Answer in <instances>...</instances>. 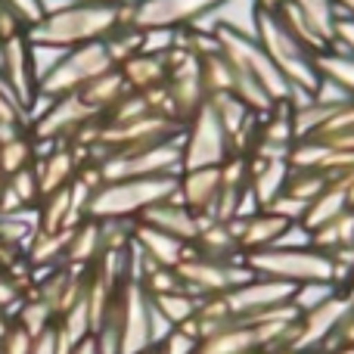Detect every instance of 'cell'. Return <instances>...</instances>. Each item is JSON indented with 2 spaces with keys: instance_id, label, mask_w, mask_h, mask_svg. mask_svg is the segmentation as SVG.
<instances>
[{
  "instance_id": "8992f818",
  "label": "cell",
  "mask_w": 354,
  "mask_h": 354,
  "mask_svg": "<svg viewBox=\"0 0 354 354\" xmlns=\"http://www.w3.org/2000/svg\"><path fill=\"white\" fill-rule=\"evenodd\" d=\"M118 68L112 62L109 50H106V41H91L81 44V47H72L62 62L47 75V78L37 81V93H47V97L59 100L68 97V93H78L81 87H87L91 81H97L100 75Z\"/></svg>"
},
{
  "instance_id": "603a6c76",
  "label": "cell",
  "mask_w": 354,
  "mask_h": 354,
  "mask_svg": "<svg viewBox=\"0 0 354 354\" xmlns=\"http://www.w3.org/2000/svg\"><path fill=\"white\" fill-rule=\"evenodd\" d=\"M131 239H134L137 249H140L149 261L159 264V268H177V264L193 252V245L180 243V239L168 236V233L156 230V227H149V224H140V221H134V236Z\"/></svg>"
},
{
  "instance_id": "5bb4252c",
  "label": "cell",
  "mask_w": 354,
  "mask_h": 354,
  "mask_svg": "<svg viewBox=\"0 0 354 354\" xmlns=\"http://www.w3.org/2000/svg\"><path fill=\"white\" fill-rule=\"evenodd\" d=\"M171 50H174V66H171V75H168L165 91H168V100H171L174 118L180 124H187L208 103V97H205V84H202L199 59L180 47H171Z\"/></svg>"
},
{
  "instance_id": "3957f363",
  "label": "cell",
  "mask_w": 354,
  "mask_h": 354,
  "mask_svg": "<svg viewBox=\"0 0 354 354\" xmlns=\"http://www.w3.org/2000/svg\"><path fill=\"white\" fill-rule=\"evenodd\" d=\"M122 25H131V3L100 6V3H72L56 16H44L37 25L25 31L35 44H56V47H81L91 41H106Z\"/></svg>"
},
{
  "instance_id": "ac0fdd59",
  "label": "cell",
  "mask_w": 354,
  "mask_h": 354,
  "mask_svg": "<svg viewBox=\"0 0 354 354\" xmlns=\"http://www.w3.org/2000/svg\"><path fill=\"white\" fill-rule=\"evenodd\" d=\"M93 118H103L78 97V93H68V97H59L50 112L35 124V137L37 140H72L75 131L81 124L93 122Z\"/></svg>"
},
{
  "instance_id": "d590c367",
  "label": "cell",
  "mask_w": 354,
  "mask_h": 354,
  "mask_svg": "<svg viewBox=\"0 0 354 354\" xmlns=\"http://www.w3.org/2000/svg\"><path fill=\"white\" fill-rule=\"evenodd\" d=\"M28 159H31V143H25L22 137H16V140H10V143L0 147V171H3L6 177L22 171V168L28 165Z\"/></svg>"
},
{
  "instance_id": "277c9868",
  "label": "cell",
  "mask_w": 354,
  "mask_h": 354,
  "mask_svg": "<svg viewBox=\"0 0 354 354\" xmlns=\"http://www.w3.org/2000/svg\"><path fill=\"white\" fill-rule=\"evenodd\" d=\"M243 261L255 277H270V280L289 283V286L336 283V264H333V258L326 252L314 249L311 243H301V245L280 243L264 252H252Z\"/></svg>"
},
{
  "instance_id": "4dcf8cb0",
  "label": "cell",
  "mask_w": 354,
  "mask_h": 354,
  "mask_svg": "<svg viewBox=\"0 0 354 354\" xmlns=\"http://www.w3.org/2000/svg\"><path fill=\"white\" fill-rule=\"evenodd\" d=\"M68 239H72V230H59V233H44V230H37V236L31 239V245H28L31 264H47V268H50L56 258H66Z\"/></svg>"
},
{
  "instance_id": "ffe728a7",
  "label": "cell",
  "mask_w": 354,
  "mask_h": 354,
  "mask_svg": "<svg viewBox=\"0 0 354 354\" xmlns=\"http://www.w3.org/2000/svg\"><path fill=\"white\" fill-rule=\"evenodd\" d=\"M137 221H140V224L156 227V230L168 233V236L180 239V243H187V245L196 243V236H199V227H202V218L189 212V208L183 205L177 196H171V199H165V202H159V205H153V208H147V212H143Z\"/></svg>"
},
{
  "instance_id": "ab89813d",
  "label": "cell",
  "mask_w": 354,
  "mask_h": 354,
  "mask_svg": "<svg viewBox=\"0 0 354 354\" xmlns=\"http://www.w3.org/2000/svg\"><path fill=\"white\" fill-rule=\"evenodd\" d=\"M333 47L342 50V53H348V56H354V19L351 16H339Z\"/></svg>"
},
{
  "instance_id": "f546056e",
  "label": "cell",
  "mask_w": 354,
  "mask_h": 354,
  "mask_svg": "<svg viewBox=\"0 0 354 354\" xmlns=\"http://www.w3.org/2000/svg\"><path fill=\"white\" fill-rule=\"evenodd\" d=\"M156 314L165 320L168 326H183L196 317V308H199V299L187 292V289H177V292H165V295H149Z\"/></svg>"
},
{
  "instance_id": "8fae6325",
  "label": "cell",
  "mask_w": 354,
  "mask_h": 354,
  "mask_svg": "<svg viewBox=\"0 0 354 354\" xmlns=\"http://www.w3.org/2000/svg\"><path fill=\"white\" fill-rule=\"evenodd\" d=\"M227 0H137L131 3V28L137 31H180L199 25Z\"/></svg>"
},
{
  "instance_id": "ba28073f",
  "label": "cell",
  "mask_w": 354,
  "mask_h": 354,
  "mask_svg": "<svg viewBox=\"0 0 354 354\" xmlns=\"http://www.w3.org/2000/svg\"><path fill=\"white\" fill-rule=\"evenodd\" d=\"M103 183L109 180H131V177H177L183 171V147L180 137L153 143L143 149H131V153L109 156L100 162Z\"/></svg>"
},
{
  "instance_id": "60d3db41",
  "label": "cell",
  "mask_w": 354,
  "mask_h": 354,
  "mask_svg": "<svg viewBox=\"0 0 354 354\" xmlns=\"http://www.w3.org/2000/svg\"><path fill=\"white\" fill-rule=\"evenodd\" d=\"M31 354H59V345H56V324L47 326L41 336H35V342H31Z\"/></svg>"
},
{
  "instance_id": "f35d334b",
  "label": "cell",
  "mask_w": 354,
  "mask_h": 354,
  "mask_svg": "<svg viewBox=\"0 0 354 354\" xmlns=\"http://www.w3.org/2000/svg\"><path fill=\"white\" fill-rule=\"evenodd\" d=\"M31 342H35V336H28V333L16 324V326H10V333H6L3 342H0V354H31Z\"/></svg>"
},
{
  "instance_id": "e575fe53",
  "label": "cell",
  "mask_w": 354,
  "mask_h": 354,
  "mask_svg": "<svg viewBox=\"0 0 354 354\" xmlns=\"http://www.w3.org/2000/svg\"><path fill=\"white\" fill-rule=\"evenodd\" d=\"M196 348H199V339H196L193 333H187L183 326H174L159 342H153L156 354H196Z\"/></svg>"
},
{
  "instance_id": "2e32d148",
  "label": "cell",
  "mask_w": 354,
  "mask_h": 354,
  "mask_svg": "<svg viewBox=\"0 0 354 354\" xmlns=\"http://www.w3.org/2000/svg\"><path fill=\"white\" fill-rule=\"evenodd\" d=\"M289 174H292V162L286 156H249L245 159V183H249V196L255 208L274 205L286 187Z\"/></svg>"
},
{
  "instance_id": "44dd1931",
  "label": "cell",
  "mask_w": 354,
  "mask_h": 354,
  "mask_svg": "<svg viewBox=\"0 0 354 354\" xmlns=\"http://www.w3.org/2000/svg\"><path fill=\"white\" fill-rule=\"evenodd\" d=\"M3 56H6L3 72H6V81H10L12 97L19 100L22 109H28L35 93H37V81H35V75H31L28 37H25V31L16 37H10V41H3Z\"/></svg>"
},
{
  "instance_id": "9a60e30c",
  "label": "cell",
  "mask_w": 354,
  "mask_h": 354,
  "mask_svg": "<svg viewBox=\"0 0 354 354\" xmlns=\"http://www.w3.org/2000/svg\"><path fill=\"white\" fill-rule=\"evenodd\" d=\"M230 224H233V233H236L239 249H243V258L252 255V252H264L270 245H280L289 233L299 230L292 221L283 218L274 208H252V212H243L239 218H233Z\"/></svg>"
},
{
  "instance_id": "74e56055",
  "label": "cell",
  "mask_w": 354,
  "mask_h": 354,
  "mask_svg": "<svg viewBox=\"0 0 354 354\" xmlns=\"http://www.w3.org/2000/svg\"><path fill=\"white\" fill-rule=\"evenodd\" d=\"M3 6L19 19V22L25 25V31H28L31 25H37V22L44 19L41 3H37V0H3Z\"/></svg>"
},
{
  "instance_id": "484cf974",
  "label": "cell",
  "mask_w": 354,
  "mask_h": 354,
  "mask_svg": "<svg viewBox=\"0 0 354 354\" xmlns=\"http://www.w3.org/2000/svg\"><path fill=\"white\" fill-rule=\"evenodd\" d=\"M128 93H131V87H128V81H124V75L118 72V68H112V72L100 75L97 81H91L87 87H81L78 97L84 100L97 115L106 118V112H109L115 103H122Z\"/></svg>"
},
{
  "instance_id": "7bdbcfd3",
  "label": "cell",
  "mask_w": 354,
  "mask_h": 354,
  "mask_svg": "<svg viewBox=\"0 0 354 354\" xmlns=\"http://www.w3.org/2000/svg\"><path fill=\"white\" fill-rule=\"evenodd\" d=\"M72 354H100V351H97V339H93V336H87L84 342H78V345H75Z\"/></svg>"
},
{
  "instance_id": "4fadbf2b",
  "label": "cell",
  "mask_w": 354,
  "mask_h": 354,
  "mask_svg": "<svg viewBox=\"0 0 354 354\" xmlns=\"http://www.w3.org/2000/svg\"><path fill=\"white\" fill-rule=\"evenodd\" d=\"M299 286H289V283L270 280V277H255L252 274L245 283H239L236 289H230L227 295H221L230 311L233 320H249L258 317L264 311H274L280 305H289Z\"/></svg>"
},
{
  "instance_id": "d6986e66",
  "label": "cell",
  "mask_w": 354,
  "mask_h": 354,
  "mask_svg": "<svg viewBox=\"0 0 354 354\" xmlns=\"http://www.w3.org/2000/svg\"><path fill=\"white\" fill-rule=\"evenodd\" d=\"M221 180H224V165L218 168H189L177 174V199L199 218H212L221 196Z\"/></svg>"
},
{
  "instance_id": "bcb514c9",
  "label": "cell",
  "mask_w": 354,
  "mask_h": 354,
  "mask_svg": "<svg viewBox=\"0 0 354 354\" xmlns=\"http://www.w3.org/2000/svg\"><path fill=\"white\" fill-rule=\"evenodd\" d=\"M6 333H10V324H6V320H3V314H0V342H3V336H6Z\"/></svg>"
},
{
  "instance_id": "f1b7e54d",
  "label": "cell",
  "mask_w": 354,
  "mask_h": 354,
  "mask_svg": "<svg viewBox=\"0 0 354 354\" xmlns=\"http://www.w3.org/2000/svg\"><path fill=\"white\" fill-rule=\"evenodd\" d=\"M320 75H324L326 84H333L342 97H348L354 103V56L336 47L324 50L320 53Z\"/></svg>"
},
{
  "instance_id": "30bf717a",
  "label": "cell",
  "mask_w": 354,
  "mask_h": 354,
  "mask_svg": "<svg viewBox=\"0 0 354 354\" xmlns=\"http://www.w3.org/2000/svg\"><path fill=\"white\" fill-rule=\"evenodd\" d=\"M177 277H180L183 289L193 299H214V295H227L252 277L245 261H218V258H205L189 252L180 264H177Z\"/></svg>"
},
{
  "instance_id": "6da1fadb",
  "label": "cell",
  "mask_w": 354,
  "mask_h": 354,
  "mask_svg": "<svg viewBox=\"0 0 354 354\" xmlns=\"http://www.w3.org/2000/svg\"><path fill=\"white\" fill-rule=\"evenodd\" d=\"M214 37H218L221 53L230 62L233 97L245 109L264 115L280 103H295L289 81L280 75V68L270 62V56L264 53L255 37L233 28V25H214Z\"/></svg>"
},
{
  "instance_id": "7dc6e473",
  "label": "cell",
  "mask_w": 354,
  "mask_h": 354,
  "mask_svg": "<svg viewBox=\"0 0 354 354\" xmlns=\"http://www.w3.org/2000/svg\"><path fill=\"white\" fill-rule=\"evenodd\" d=\"M277 3H280V0H255V6H270V10H274Z\"/></svg>"
},
{
  "instance_id": "7402d4cb",
  "label": "cell",
  "mask_w": 354,
  "mask_h": 354,
  "mask_svg": "<svg viewBox=\"0 0 354 354\" xmlns=\"http://www.w3.org/2000/svg\"><path fill=\"white\" fill-rule=\"evenodd\" d=\"M174 66V50H165V53H137L131 56L128 62L118 66V72L124 75L131 91L143 93V91H156V87L168 84V75H171Z\"/></svg>"
},
{
  "instance_id": "1f68e13d",
  "label": "cell",
  "mask_w": 354,
  "mask_h": 354,
  "mask_svg": "<svg viewBox=\"0 0 354 354\" xmlns=\"http://www.w3.org/2000/svg\"><path fill=\"white\" fill-rule=\"evenodd\" d=\"M68 208H72V189H68V187H62V189H56V193L44 196V205L37 208V214H41V230L44 233L66 230Z\"/></svg>"
},
{
  "instance_id": "d6a6232c",
  "label": "cell",
  "mask_w": 354,
  "mask_h": 354,
  "mask_svg": "<svg viewBox=\"0 0 354 354\" xmlns=\"http://www.w3.org/2000/svg\"><path fill=\"white\" fill-rule=\"evenodd\" d=\"M66 53H68V50L66 47H56V44H35V41H28V59H31V75H35V81L47 78V75L62 62V56H66Z\"/></svg>"
},
{
  "instance_id": "ee69618b",
  "label": "cell",
  "mask_w": 354,
  "mask_h": 354,
  "mask_svg": "<svg viewBox=\"0 0 354 354\" xmlns=\"http://www.w3.org/2000/svg\"><path fill=\"white\" fill-rule=\"evenodd\" d=\"M333 6H336L339 16H351L354 19V0H333Z\"/></svg>"
},
{
  "instance_id": "f6af8a7d",
  "label": "cell",
  "mask_w": 354,
  "mask_h": 354,
  "mask_svg": "<svg viewBox=\"0 0 354 354\" xmlns=\"http://www.w3.org/2000/svg\"><path fill=\"white\" fill-rule=\"evenodd\" d=\"M75 3H100V6H124V3H137V0H75Z\"/></svg>"
},
{
  "instance_id": "4316f807",
  "label": "cell",
  "mask_w": 354,
  "mask_h": 354,
  "mask_svg": "<svg viewBox=\"0 0 354 354\" xmlns=\"http://www.w3.org/2000/svg\"><path fill=\"white\" fill-rule=\"evenodd\" d=\"M283 6L301 16L308 22V28L326 44L333 47V37H336V22H339V12L333 6V0H280Z\"/></svg>"
},
{
  "instance_id": "b9f144b4",
  "label": "cell",
  "mask_w": 354,
  "mask_h": 354,
  "mask_svg": "<svg viewBox=\"0 0 354 354\" xmlns=\"http://www.w3.org/2000/svg\"><path fill=\"white\" fill-rule=\"evenodd\" d=\"M37 3H41V12H44V16H56V12L68 10L75 0H37Z\"/></svg>"
},
{
  "instance_id": "52a82bcc",
  "label": "cell",
  "mask_w": 354,
  "mask_h": 354,
  "mask_svg": "<svg viewBox=\"0 0 354 354\" xmlns=\"http://www.w3.org/2000/svg\"><path fill=\"white\" fill-rule=\"evenodd\" d=\"M180 147H183V171H189V168H218L233 159L230 134L224 131L212 103H205L183 124Z\"/></svg>"
},
{
  "instance_id": "83f0119b",
  "label": "cell",
  "mask_w": 354,
  "mask_h": 354,
  "mask_svg": "<svg viewBox=\"0 0 354 354\" xmlns=\"http://www.w3.org/2000/svg\"><path fill=\"white\" fill-rule=\"evenodd\" d=\"M100 255H103L100 221L87 218L72 230V239H68V249H66V261H68V268H93Z\"/></svg>"
},
{
  "instance_id": "c3c4849f",
  "label": "cell",
  "mask_w": 354,
  "mask_h": 354,
  "mask_svg": "<svg viewBox=\"0 0 354 354\" xmlns=\"http://www.w3.org/2000/svg\"><path fill=\"white\" fill-rule=\"evenodd\" d=\"M3 177H6V174H3V171H0V189H3Z\"/></svg>"
},
{
  "instance_id": "7c38bea8",
  "label": "cell",
  "mask_w": 354,
  "mask_h": 354,
  "mask_svg": "<svg viewBox=\"0 0 354 354\" xmlns=\"http://www.w3.org/2000/svg\"><path fill=\"white\" fill-rule=\"evenodd\" d=\"M118 333H122V354H140L156 342L153 301L137 280H124L118 289Z\"/></svg>"
},
{
  "instance_id": "7a4b0ae2",
  "label": "cell",
  "mask_w": 354,
  "mask_h": 354,
  "mask_svg": "<svg viewBox=\"0 0 354 354\" xmlns=\"http://www.w3.org/2000/svg\"><path fill=\"white\" fill-rule=\"evenodd\" d=\"M252 22H255L252 37L261 44V50L270 56V62L280 68V75L289 81L295 97H305V100L317 97L320 87H324L317 50H311L305 41H299L286 28V22L277 16V10H270V6H255L252 10Z\"/></svg>"
},
{
  "instance_id": "8d00e7d4",
  "label": "cell",
  "mask_w": 354,
  "mask_h": 354,
  "mask_svg": "<svg viewBox=\"0 0 354 354\" xmlns=\"http://www.w3.org/2000/svg\"><path fill=\"white\" fill-rule=\"evenodd\" d=\"M10 187H12V193L22 199V205H31V202L41 199V187H37L35 168H22V171H16L10 177Z\"/></svg>"
},
{
  "instance_id": "d4e9b609",
  "label": "cell",
  "mask_w": 354,
  "mask_h": 354,
  "mask_svg": "<svg viewBox=\"0 0 354 354\" xmlns=\"http://www.w3.org/2000/svg\"><path fill=\"white\" fill-rule=\"evenodd\" d=\"M78 168L81 165L75 159V149H66V147H56L47 159L37 162L35 174H37V187H41V199L56 193V189L68 187L75 180V174H78Z\"/></svg>"
},
{
  "instance_id": "5b68a950",
  "label": "cell",
  "mask_w": 354,
  "mask_h": 354,
  "mask_svg": "<svg viewBox=\"0 0 354 354\" xmlns=\"http://www.w3.org/2000/svg\"><path fill=\"white\" fill-rule=\"evenodd\" d=\"M177 193V177H131L109 180L91 196L87 218L93 221H137L147 208L171 199Z\"/></svg>"
},
{
  "instance_id": "cb8c5ba5",
  "label": "cell",
  "mask_w": 354,
  "mask_h": 354,
  "mask_svg": "<svg viewBox=\"0 0 354 354\" xmlns=\"http://www.w3.org/2000/svg\"><path fill=\"white\" fill-rule=\"evenodd\" d=\"M193 252L196 255H205V258H218V261H243V249H239V243H236V233H233L230 221L202 218Z\"/></svg>"
},
{
  "instance_id": "e0dca14e",
  "label": "cell",
  "mask_w": 354,
  "mask_h": 354,
  "mask_svg": "<svg viewBox=\"0 0 354 354\" xmlns=\"http://www.w3.org/2000/svg\"><path fill=\"white\" fill-rule=\"evenodd\" d=\"M348 208H354V171L336 174L326 180L320 196L308 205V212L301 214L299 230L305 233V239H308L314 230H320L324 224H330L333 218H339V214L348 212Z\"/></svg>"
},
{
  "instance_id": "836d02e7",
  "label": "cell",
  "mask_w": 354,
  "mask_h": 354,
  "mask_svg": "<svg viewBox=\"0 0 354 354\" xmlns=\"http://www.w3.org/2000/svg\"><path fill=\"white\" fill-rule=\"evenodd\" d=\"M53 308L47 305V301L41 299H31L22 305V311H19V326H22L28 336H41L47 326H53Z\"/></svg>"
},
{
  "instance_id": "9c48e42d",
  "label": "cell",
  "mask_w": 354,
  "mask_h": 354,
  "mask_svg": "<svg viewBox=\"0 0 354 354\" xmlns=\"http://www.w3.org/2000/svg\"><path fill=\"white\" fill-rule=\"evenodd\" d=\"M351 311H354V289L339 286L336 292H330L320 305H314V308H308V311L299 314L289 348L317 354L333 336H336V330L342 326V320L348 317Z\"/></svg>"
}]
</instances>
